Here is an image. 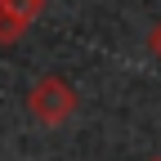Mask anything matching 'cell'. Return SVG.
<instances>
[{"label":"cell","instance_id":"1","mask_svg":"<svg viewBox=\"0 0 161 161\" xmlns=\"http://www.w3.org/2000/svg\"><path fill=\"white\" fill-rule=\"evenodd\" d=\"M27 112L40 121V125H63V121L76 112V90L63 76H40L31 94H27Z\"/></svg>","mask_w":161,"mask_h":161},{"label":"cell","instance_id":"2","mask_svg":"<svg viewBox=\"0 0 161 161\" xmlns=\"http://www.w3.org/2000/svg\"><path fill=\"white\" fill-rule=\"evenodd\" d=\"M45 0H0V45H14L18 36H23Z\"/></svg>","mask_w":161,"mask_h":161},{"label":"cell","instance_id":"3","mask_svg":"<svg viewBox=\"0 0 161 161\" xmlns=\"http://www.w3.org/2000/svg\"><path fill=\"white\" fill-rule=\"evenodd\" d=\"M148 49H152V58H161V23L148 31Z\"/></svg>","mask_w":161,"mask_h":161},{"label":"cell","instance_id":"4","mask_svg":"<svg viewBox=\"0 0 161 161\" xmlns=\"http://www.w3.org/2000/svg\"><path fill=\"white\" fill-rule=\"evenodd\" d=\"M152 161H161V157H152Z\"/></svg>","mask_w":161,"mask_h":161}]
</instances>
